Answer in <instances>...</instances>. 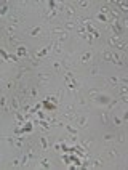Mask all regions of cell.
Segmentation results:
<instances>
[{
	"instance_id": "1",
	"label": "cell",
	"mask_w": 128,
	"mask_h": 170,
	"mask_svg": "<svg viewBox=\"0 0 128 170\" xmlns=\"http://www.w3.org/2000/svg\"><path fill=\"white\" fill-rule=\"evenodd\" d=\"M119 157H120V152H119L117 148H106L104 149V159H107V161H115Z\"/></svg>"
},
{
	"instance_id": "2",
	"label": "cell",
	"mask_w": 128,
	"mask_h": 170,
	"mask_svg": "<svg viewBox=\"0 0 128 170\" xmlns=\"http://www.w3.org/2000/svg\"><path fill=\"white\" fill-rule=\"evenodd\" d=\"M74 125L77 127V129H87V125H88V116L87 114H77Z\"/></svg>"
},
{
	"instance_id": "3",
	"label": "cell",
	"mask_w": 128,
	"mask_h": 170,
	"mask_svg": "<svg viewBox=\"0 0 128 170\" xmlns=\"http://www.w3.org/2000/svg\"><path fill=\"white\" fill-rule=\"evenodd\" d=\"M110 100H112V98H110L109 95H103V93H99L98 96H95V98H93V101H95V104H96V106H106Z\"/></svg>"
},
{
	"instance_id": "4",
	"label": "cell",
	"mask_w": 128,
	"mask_h": 170,
	"mask_svg": "<svg viewBox=\"0 0 128 170\" xmlns=\"http://www.w3.org/2000/svg\"><path fill=\"white\" fill-rule=\"evenodd\" d=\"M63 11H66L67 15V19H75L77 18V13H75V8L70 5V3H63Z\"/></svg>"
},
{
	"instance_id": "5",
	"label": "cell",
	"mask_w": 128,
	"mask_h": 170,
	"mask_svg": "<svg viewBox=\"0 0 128 170\" xmlns=\"http://www.w3.org/2000/svg\"><path fill=\"white\" fill-rule=\"evenodd\" d=\"M80 146H82L85 151H87V149H91V148L95 146V138H93L91 135L82 138V140H80Z\"/></svg>"
},
{
	"instance_id": "6",
	"label": "cell",
	"mask_w": 128,
	"mask_h": 170,
	"mask_svg": "<svg viewBox=\"0 0 128 170\" xmlns=\"http://www.w3.org/2000/svg\"><path fill=\"white\" fill-rule=\"evenodd\" d=\"M51 77H53L51 72H38L37 74V79H38V83L40 85H48L50 80H51Z\"/></svg>"
},
{
	"instance_id": "7",
	"label": "cell",
	"mask_w": 128,
	"mask_h": 170,
	"mask_svg": "<svg viewBox=\"0 0 128 170\" xmlns=\"http://www.w3.org/2000/svg\"><path fill=\"white\" fill-rule=\"evenodd\" d=\"M5 39H7V42H8L10 47H15V48L23 47V40H21L19 37H16V35H8V37H5Z\"/></svg>"
},
{
	"instance_id": "8",
	"label": "cell",
	"mask_w": 128,
	"mask_h": 170,
	"mask_svg": "<svg viewBox=\"0 0 128 170\" xmlns=\"http://www.w3.org/2000/svg\"><path fill=\"white\" fill-rule=\"evenodd\" d=\"M23 23V18L19 16V15H15V13H10L8 15V24L10 26H18V24H21Z\"/></svg>"
},
{
	"instance_id": "9",
	"label": "cell",
	"mask_w": 128,
	"mask_h": 170,
	"mask_svg": "<svg viewBox=\"0 0 128 170\" xmlns=\"http://www.w3.org/2000/svg\"><path fill=\"white\" fill-rule=\"evenodd\" d=\"M8 104H10V109H11V111H19V108H21V101H19V98H18L16 95L10 98Z\"/></svg>"
},
{
	"instance_id": "10",
	"label": "cell",
	"mask_w": 128,
	"mask_h": 170,
	"mask_svg": "<svg viewBox=\"0 0 128 170\" xmlns=\"http://www.w3.org/2000/svg\"><path fill=\"white\" fill-rule=\"evenodd\" d=\"M93 58H95V55H93V51H85L82 56H80V63L82 64H90L91 61H93Z\"/></svg>"
},
{
	"instance_id": "11",
	"label": "cell",
	"mask_w": 128,
	"mask_h": 170,
	"mask_svg": "<svg viewBox=\"0 0 128 170\" xmlns=\"http://www.w3.org/2000/svg\"><path fill=\"white\" fill-rule=\"evenodd\" d=\"M90 167L91 168H104L106 167V159L104 157H96V159H93Z\"/></svg>"
},
{
	"instance_id": "12",
	"label": "cell",
	"mask_w": 128,
	"mask_h": 170,
	"mask_svg": "<svg viewBox=\"0 0 128 170\" xmlns=\"http://www.w3.org/2000/svg\"><path fill=\"white\" fill-rule=\"evenodd\" d=\"M75 103H77V108H80V109L88 108V100L85 96H75Z\"/></svg>"
},
{
	"instance_id": "13",
	"label": "cell",
	"mask_w": 128,
	"mask_h": 170,
	"mask_svg": "<svg viewBox=\"0 0 128 170\" xmlns=\"http://www.w3.org/2000/svg\"><path fill=\"white\" fill-rule=\"evenodd\" d=\"M63 27L66 31H72V29H77V23H75V19L72 21V19H64L63 21Z\"/></svg>"
},
{
	"instance_id": "14",
	"label": "cell",
	"mask_w": 128,
	"mask_h": 170,
	"mask_svg": "<svg viewBox=\"0 0 128 170\" xmlns=\"http://www.w3.org/2000/svg\"><path fill=\"white\" fill-rule=\"evenodd\" d=\"M18 85H19V83H16L15 79H8V80H5V90H8V92L18 90Z\"/></svg>"
},
{
	"instance_id": "15",
	"label": "cell",
	"mask_w": 128,
	"mask_h": 170,
	"mask_svg": "<svg viewBox=\"0 0 128 170\" xmlns=\"http://www.w3.org/2000/svg\"><path fill=\"white\" fill-rule=\"evenodd\" d=\"M45 19L47 21H51V19H56V16H58V11L56 10H51V8H45Z\"/></svg>"
},
{
	"instance_id": "16",
	"label": "cell",
	"mask_w": 128,
	"mask_h": 170,
	"mask_svg": "<svg viewBox=\"0 0 128 170\" xmlns=\"http://www.w3.org/2000/svg\"><path fill=\"white\" fill-rule=\"evenodd\" d=\"M29 98L31 100L38 98V85H29Z\"/></svg>"
},
{
	"instance_id": "17",
	"label": "cell",
	"mask_w": 128,
	"mask_h": 170,
	"mask_svg": "<svg viewBox=\"0 0 128 170\" xmlns=\"http://www.w3.org/2000/svg\"><path fill=\"white\" fill-rule=\"evenodd\" d=\"M101 122H103V125H110V112H107V111H103L101 112Z\"/></svg>"
},
{
	"instance_id": "18",
	"label": "cell",
	"mask_w": 128,
	"mask_h": 170,
	"mask_svg": "<svg viewBox=\"0 0 128 170\" xmlns=\"http://www.w3.org/2000/svg\"><path fill=\"white\" fill-rule=\"evenodd\" d=\"M99 93H103V88L101 87H91L88 90V96H90V100H93L95 96H98Z\"/></svg>"
},
{
	"instance_id": "19",
	"label": "cell",
	"mask_w": 128,
	"mask_h": 170,
	"mask_svg": "<svg viewBox=\"0 0 128 170\" xmlns=\"http://www.w3.org/2000/svg\"><path fill=\"white\" fill-rule=\"evenodd\" d=\"M64 32H67L64 27H61V26H53V27H50V34H54V35H61V34H64Z\"/></svg>"
},
{
	"instance_id": "20",
	"label": "cell",
	"mask_w": 128,
	"mask_h": 170,
	"mask_svg": "<svg viewBox=\"0 0 128 170\" xmlns=\"http://www.w3.org/2000/svg\"><path fill=\"white\" fill-rule=\"evenodd\" d=\"M13 148H15V149H23L24 148V138L23 136H16L15 138V145H13Z\"/></svg>"
},
{
	"instance_id": "21",
	"label": "cell",
	"mask_w": 128,
	"mask_h": 170,
	"mask_svg": "<svg viewBox=\"0 0 128 170\" xmlns=\"http://www.w3.org/2000/svg\"><path fill=\"white\" fill-rule=\"evenodd\" d=\"M101 58H103L104 63H110L112 61V50H104L101 53Z\"/></svg>"
},
{
	"instance_id": "22",
	"label": "cell",
	"mask_w": 128,
	"mask_h": 170,
	"mask_svg": "<svg viewBox=\"0 0 128 170\" xmlns=\"http://www.w3.org/2000/svg\"><path fill=\"white\" fill-rule=\"evenodd\" d=\"M115 141H117V143H120V145L125 143V141H126V133H125V130H120V132L115 135Z\"/></svg>"
},
{
	"instance_id": "23",
	"label": "cell",
	"mask_w": 128,
	"mask_h": 170,
	"mask_svg": "<svg viewBox=\"0 0 128 170\" xmlns=\"http://www.w3.org/2000/svg\"><path fill=\"white\" fill-rule=\"evenodd\" d=\"M99 72H101V71H99V66H90V69H88V76L90 77H98L99 76Z\"/></svg>"
},
{
	"instance_id": "24",
	"label": "cell",
	"mask_w": 128,
	"mask_h": 170,
	"mask_svg": "<svg viewBox=\"0 0 128 170\" xmlns=\"http://www.w3.org/2000/svg\"><path fill=\"white\" fill-rule=\"evenodd\" d=\"M103 141L104 143H115V133H104Z\"/></svg>"
},
{
	"instance_id": "25",
	"label": "cell",
	"mask_w": 128,
	"mask_h": 170,
	"mask_svg": "<svg viewBox=\"0 0 128 170\" xmlns=\"http://www.w3.org/2000/svg\"><path fill=\"white\" fill-rule=\"evenodd\" d=\"M64 129L67 130V133H69L70 136H79V133H77V129H74V127H70V124H64Z\"/></svg>"
},
{
	"instance_id": "26",
	"label": "cell",
	"mask_w": 128,
	"mask_h": 170,
	"mask_svg": "<svg viewBox=\"0 0 128 170\" xmlns=\"http://www.w3.org/2000/svg\"><path fill=\"white\" fill-rule=\"evenodd\" d=\"M110 124H112L114 127H122L123 120H122L119 116H110Z\"/></svg>"
},
{
	"instance_id": "27",
	"label": "cell",
	"mask_w": 128,
	"mask_h": 170,
	"mask_svg": "<svg viewBox=\"0 0 128 170\" xmlns=\"http://www.w3.org/2000/svg\"><path fill=\"white\" fill-rule=\"evenodd\" d=\"M40 34H42V26H35V27H32V29L29 31L31 37H38Z\"/></svg>"
},
{
	"instance_id": "28",
	"label": "cell",
	"mask_w": 128,
	"mask_h": 170,
	"mask_svg": "<svg viewBox=\"0 0 128 170\" xmlns=\"http://www.w3.org/2000/svg\"><path fill=\"white\" fill-rule=\"evenodd\" d=\"M38 167H44V168H51V164L47 157H40L38 159Z\"/></svg>"
},
{
	"instance_id": "29",
	"label": "cell",
	"mask_w": 128,
	"mask_h": 170,
	"mask_svg": "<svg viewBox=\"0 0 128 170\" xmlns=\"http://www.w3.org/2000/svg\"><path fill=\"white\" fill-rule=\"evenodd\" d=\"M0 138H2V140H5L7 143H8V146H10V148H13V145H15V136H10V135H2Z\"/></svg>"
},
{
	"instance_id": "30",
	"label": "cell",
	"mask_w": 128,
	"mask_h": 170,
	"mask_svg": "<svg viewBox=\"0 0 128 170\" xmlns=\"http://www.w3.org/2000/svg\"><path fill=\"white\" fill-rule=\"evenodd\" d=\"M95 18L98 19V23H101V24H104V26L109 23V21H107V16H106V15H101V13H96Z\"/></svg>"
},
{
	"instance_id": "31",
	"label": "cell",
	"mask_w": 128,
	"mask_h": 170,
	"mask_svg": "<svg viewBox=\"0 0 128 170\" xmlns=\"http://www.w3.org/2000/svg\"><path fill=\"white\" fill-rule=\"evenodd\" d=\"M117 104H119V100H110V101L106 104V106H107V109H106V111H107V112H110V111H112L114 108H115Z\"/></svg>"
},
{
	"instance_id": "32",
	"label": "cell",
	"mask_w": 128,
	"mask_h": 170,
	"mask_svg": "<svg viewBox=\"0 0 128 170\" xmlns=\"http://www.w3.org/2000/svg\"><path fill=\"white\" fill-rule=\"evenodd\" d=\"M8 104V98L5 95H0V109H3Z\"/></svg>"
},
{
	"instance_id": "33",
	"label": "cell",
	"mask_w": 128,
	"mask_h": 170,
	"mask_svg": "<svg viewBox=\"0 0 128 170\" xmlns=\"http://www.w3.org/2000/svg\"><path fill=\"white\" fill-rule=\"evenodd\" d=\"M38 140H40V143H42V149L48 151V141L45 140V136H38Z\"/></svg>"
},
{
	"instance_id": "34",
	"label": "cell",
	"mask_w": 128,
	"mask_h": 170,
	"mask_svg": "<svg viewBox=\"0 0 128 170\" xmlns=\"http://www.w3.org/2000/svg\"><path fill=\"white\" fill-rule=\"evenodd\" d=\"M10 167H11V168H16V167H21V159H19V157H16V159H13V161H11V164H10Z\"/></svg>"
},
{
	"instance_id": "35",
	"label": "cell",
	"mask_w": 128,
	"mask_h": 170,
	"mask_svg": "<svg viewBox=\"0 0 128 170\" xmlns=\"http://www.w3.org/2000/svg\"><path fill=\"white\" fill-rule=\"evenodd\" d=\"M67 39H69V32H64V34L58 35V40H56V42H59V44H63V42H66Z\"/></svg>"
},
{
	"instance_id": "36",
	"label": "cell",
	"mask_w": 128,
	"mask_h": 170,
	"mask_svg": "<svg viewBox=\"0 0 128 170\" xmlns=\"http://www.w3.org/2000/svg\"><path fill=\"white\" fill-rule=\"evenodd\" d=\"M90 5H91L90 2H77V7H79V8H82V10H85V8H88Z\"/></svg>"
},
{
	"instance_id": "37",
	"label": "cell",
	"mask_w": 128,
	"mask_h": 170,
	"mask_svg": "<svg viewBox=\"0 0 128 170\" xmlns=\"http://www.w3.org/2000/svg\"><path fill=\"white\" fill-rule=\"evenodd\" d=\"M53 69H54V72H59V71H61V63L59 61H53Z\"/></svg>"
},
{
	"instance_id": "38",
	"label": "cell",
	"mask_w": 128,
	"mask_h": 170,
	"mask_svg": "<svg viewBox=\"0 0 128 170\" xmlns=\"http://www.w3.org/2000/svg\"><path fill=\"white\" fill-rule=\"evenodd\" d=\"M64 109L72 112V111H75V106H74V104H66V106H64Z\"/></svg>"
},
{
	"instance_id": "39",
	"label": "cell",
	"mask_w": 128,
	"mask_h": 170,
	"mask_svg": "<svg viewBox=\"0 0 128 170\" xmlns=\"http://www.w3.org/2000/svg\"><path fill=\"white\" fill-rule=\"evenodd\" d=\"M120 101H122V103H128V95H125V96H120Z\"/></svg>"
}]
</instances>
